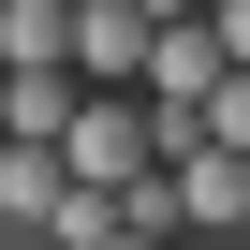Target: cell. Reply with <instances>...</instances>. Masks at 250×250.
Wrapping results in <instances>:
<instances>
[{"label":"cell","mask_w":250,"mask_h":250,"mask_svg":"<svg viewBox=\"0 0 250 250\" xmlns=\"http://www.w3.org/2000/svg\"><path fill=\"white\" fill-rule=\"evenodd\" d=\"M59 147H74L88 191H133V177H162V103L147 88H88V118H74Z\"/></svg>","instance_id":"6da1fadb"},{"label":"cell","mask_w":250,"mask_h":250,"mask_svg":"<svg viewBox=\"0 0 250 250\" xmlns=\"http://www.w3.org/2000/svg\"><path fill=\"white\" fill-rule=\"evenodd\" d=\"M235 74V44H221V15H162V44H147V103H191L206 118V88Z\"/></svg>","instance_id":"7a4b0ae2"},{"label":"cell","mask_w":250,"mask_h":250,"mask_svg":"<svg viewBox=\"0 0 250 250\" xmlns=\"http://www.w3.org/2000/svg\"><path fill=\"white\" fill-rule=\"evenodd\" d=\"M59 191H74V147H44V133H0V221H59Z\"/></svg>","instance_id":"3957f363"},{"label":"cell","mask_w":250,"mask_h":250,"mask_svg":"<svg viewBox=\"0 0 250 250\" xmlns=\"http://www.w3.org/2000/svg\"><path fill=\"white\" fill-rule=\"evenodd\" d=\"M74 118H88V88H74V59H30V74H0V133H74Z\"/></svg>","instance_id":"277c9868"},{"label":"cell","mask_w":250,"mask_h":250,"mask_svg":"<svg viewBox=\"0 0 250 250\" xmlns=\"http://www.w3.org/2000/svg\"><path fill=\"white\" fill-rule=\"evenodd\" d=\"M177 206H191V235H235L250 221V147H191L177 162Z\"/></svg>","instance_id":"5b68a950"},{"label":"cell","mask_w":250,"mask_h":250,"mask_svg":"<svg viewBox=\"0 0 250 250\" xmlns=\"http://www.w3.org/2000/svg\"><path fill=\"white\" fill-rule=\"evenodd\" d=\"M30 59H74V0H0V74Z\"/></svg>","instance_id":"8992f818"},{"label":"cell","mask_w":250,"mask_h":250,"mask_svg":"<svg viewBox=\"0 0 250 250\" xmlns=\"http://www.w3.org/2000/svg\"><path fill=\"white\" fill-rule=\"evenodd\" d=\"M206 133H221V147H250V59H235V74L206 88Z\"/></svg>","instance_id":"52a82bcc"},{"label":"cell","mask_w":250,"mask_h":250,"mask_svg":"<svg viewBox=\"0 0 250 250\" xmlns=\"http://www.w3.org/2000/svg\"><path fill=\"white\" fill-rule=\"evenodd\" d=\"M221 44H235V59H250V0H221Z\"/></svg>","instance_id":"ba28073f"},{"label":"cell","mask_w":250,"mask_h":250,"mask_svg":"<svg viewBox=\"0 0 250 250\" xmlns=\"http://www.w3.org/2000/svg\"><path fill=\"white\" fill-rule=\"evenodd\" d=\"M103 250H177V235H103Z\"/></svg>","instance_id":"9c48e42d"}]
</instances>
